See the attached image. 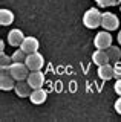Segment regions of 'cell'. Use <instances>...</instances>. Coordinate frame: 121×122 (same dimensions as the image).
<instances>
[{"label":"cell","instance_id":"obj_1","mask_svg":"<svg viewBox=\"0 0 121 122\" xmlns=\"http://www.w3.org/2000/svg\"><path fill=\"white\" fill-rule=\"evenodd\" d=\"M101 18H103V12L97 9V8H90L83 15V25L88 29H97L101 26Z\"/></svg>","mask_w":121,"mask_h":122},{"label":"cell","instance_id":"obj_2","mask_svg":"<svg viewBox=\"0 0 121 122\" xmlns=\"http://www.w3.org/2000/svg\"><path fill=\"white\" fill-rule=\"evenodd\" d=\"M8 70L11 72V75H12L17 81L26 79V78H28V75H29V72H31V70H29V67L26 66V63H16V61L9 66Z\"/></svg>","mask_w":121,"mask_h":122},{"label":"cell","instance_id":"obj_3","mask_svg":"<svg viewBox=\"0 0 121 122\" xmlns=\"http://www.w3.org/2000/svg\"><path fill=\"white\" fill-rule=\"evenodd\" d=\"M16 82H17V79L11 75V72L8 69H2V72H0V89L3 92L14 90Z\"/></svg>","mask_w":121,"mask_h":122},{"label":"cell","instance_id":"obj_4","mask_svg":"<svg viewBox=\"0 0 121 122\" xmlns=\"http://www.w3.org/2000/svg\"><path fill=\"white\" fill-rule=\"evenodd\" d=\"M94 46H95L97 49H107L112 46V35L109 30H101V32H98L95 38H94Z\"/></svg>","mask_w":121,"mask_h":122},{"label":"cell","instance_id":"obj_5","mask_svg":"<svg viewBox=\"0 0 121 122\" xmlns=\"http://www.w3.org/2000/svg\"><path fill=\"white\" fill-rule=\"evenodd\" d=\"M25 63H26V66L29 67V70H41V67H43V64H44V58H43V55L37 51L34 53H28Z\"/></svg>","mask_w":121,"mask_h":122},{"label":"cell","instance_id":"obj_6","mask_svg":"<svg viewBox=\"0 0 121 122\" xmlns=\"http://www.w3.org/2000/svg\"><path fill=\"white\" fill-rule=\"evenodd\" d=\"M101 26H103V29L106 30H116L120 26V20L118 17H116L113 12H103V18H101Z\"/></svg>","mask_w":121,"mask_h":122},{"label":"cell","instance_id":"obj_7","mask_svg":"<svg viewBox=\"0 0 121 122\" xmlns=\"http://www.w3.org/2000/svg\"><path fill=\"white\" fill-rule=\"evenodd\" d=\"M26 81L29 82V86H31L32 89H40L44 84V75H43V72H40V70H31L29 75H28V78H26Z\"/></svg>","mask_w":121,"mask_h":122},{"label":"cell","instance_id":"obj_8","mask_svg":"<svg viewBox=\"0 0 121 122\" xmlns=\"http://www.w3.org/2000/svg\"><path fill=\"white\" fill-rule=\"evenodd\" d=\"M14 92H16V95H17L18 98H29V95H31V92H32V87L29 86L28 81L22 79V81H17L16 82Z\"/></svg>","mask_w":121,"mask_h":122},{"label":"cell","instance_id":"obj_9","mask_svg":"<svg viewBox=\"0 0 121 122\" xmlns=\"http://www.w3.org/2000/svg\"><path fill=\"white\" fill-rule=\"evenodd\" d=\"M20 47L23 49L26 53H34V52L38 51L40 43H38V40H37L35 37H25L23 43L20 44Z\"/></svg>","mask_w":121,"mask_h":122},{"label":"cell","instance_id":"obj_10","mask_svg":"<svg viewBox=\"0 0 121 122\" xmlns=\"http://www.w3.org/2000/svg\"><path fill=\"white\" fill-rule=\"evenodd\" d=\"M23 40H25V35H23V32H22L20 29L9 30V34H8V44L9 46L17 47V46H20L22 43H23Z\"/></svg>","mask_w":121,"mask_h":122},{"label":"cell","instance_id":"obj_11","mask_svg":"<svg viewBox=\"0 0 121 122\" xmlns=\"http://www.w3.org/2000/svg\"><path fill=\"white\" fill-rule=\"evenodd\" d=\"M92 61L97 66H103V64L110 63V58H109V55H107V51H104V49H97V51L92 53Z\"/></svg>","mask_w":121,"mask_h":122},{"label":"cell","instance_id":"obj_12","mask_svg":"<svg viewBox=\"0 0 121 122\" xmlns=\"http://www.w3.org/2000/svg\"><path fill=\"white\" fill-rule=\"evenodd\" d=\"M46 98H48V93L43 90V87H40V89H32L31 95H29L31 102H32V104H35V105L43 104V102L46 101Z\"/></svg>","mask_w":121,"mask_h":122},{"label":"cell","instance_id":"obj_13","mask_svg":"<svg viewBox=\"0 0 121 122\" xmlns=\"http://www.w3.org/2000/svg\"><path fill=\"white\" fill-rule=\"evenodd\" d=\"M98 76H100L103 81H109L113 78V66L110 64H103V66H98Z\"/></svg>","mask_w":121,"mask_h":122},{"label":"cell","instance_id":"obj_14","mask_svg":"<svg viewBox=\"0 0 121 122\" xmlns=\"http://www.w3.org/2000/svg\"><path fill=\"white\" fill-rule=\"evenodd\" d=\"M14 21V14L9 9H0V25L2 26H9Z\"/></svg>","mask_w":121,"mask_h":122},{"label":"cell","instance_id":"obj_15","mask_svg":"<svg viewBox=\"0 0 121 122\" xmlns=\"http://www.w3.org/2000/svg\"><path fill=\"white\" fill-rule=\"evenodd\" d=\"M106 51H107V55H109V58H110L112 63H118L121 60V49L118 46H110V47H107Z\"/></svg>","mask_w":121,"mask_h":122},{"label":"cell","instance_id":"obj_16","mask_svg":"<svg viewBox=\"0 0 121 122\" xmlns=\"http://www.w3.org/2000/svg\"><path fill=\"white\" fill-rule=\"evenodd\" d=\"M11 56H12V61H16V63H25V60H26V56H28V53H26L23 49L20 47V49H17V51L14 52Z\"/></svg>","mask_w":121,"mask_h":122},{"label":"cell","instance_id":"obj_17","mask_svg":"<svg viewBox=\"0 0 121 122\" xmlns=\"http://www.w3.org/2000/svg\"><path fill=\"white\" fill-rule=\"evenodd\" d=\"M12 56L6 55L5 52H2V55H0V67L2 69H9V66L12 64Z\"/></svg>","mask_w":121,"mask_h":122},{"label":"cell","instance_id":"obj_18","mask_svg":"<svg viewBox=\"0 0 121 122\" xmlns=\"http://www.w3.org/2000/svg\"><path fill=\"white\" fill-rule=\"evenodd\" d=\"M95 2L101 8H110V6H116L121 0H95Z\"/></svg>","mask_w":121,"mask_h":122},{"label":"cell","instance_id":"obj_19","mask_svg":"<svg viewBox=\"0 0 121 122\" xmlns=\"http://www.w3.org/2000/svg\"><path fill=\"white\" fill-rule=\"evenodd\" d=\"M113 78H116V79L121 78V61L115 63V66H113Z\"/></svg>","mask_w":121,"mask_h":122},{"label":"cell","instance_id":"obj_20","mask_svg":"<svg viewBox=\"0 0 121 122\" xmlns=\"http://www.w3.org/2000/svg\"><path fill=\"white\" fill-rule=\"evenodd\" d=\"M113 89H115V92L121 96V78L120 79H116L115 81V86H113Z\"/></svg>","mask_w":121,"mask_h":122},{"label":"cell","instance_id":"obj_21","mask_svg":"<svg viewBox=\"0 0 121 122\" xmlns=\"http://www.w3.org/2000/svg\"><path fill=\"white\" fill-rule=\"evenodd\" d=\"M113 107H115V112L118 114H121V96L115 101V105H113Z\"/></svg>","mask_w":121,"mask_h":122},{"label":"cell","instance_id":"obj_22","mask_svg":"<svg viewBox=\"0 0 121 122\" xmlns=\"http://www.w3.org/2000/svg\"><path fill=\"white\" fill-rule=\"evenodd\" d=\"M0 51L5 52V41H0Z\"/></svg>","mask_w":121,"mask_h":122},{"label":"cell","instance_id":"obj_23","mask_svg":"<svg viewBox=\"0 0 121 122\" xmlns=\"http://www.w3.org/2000/svg\"><path fill=\"white\" fill-rule=\"evenodd\" d=\"M118 44L121 46V30H120V32H118Z\"/></svg>","mask_w":121,"mask_h":122},{"label":"cell","instance_id":"obj_24","mask_svg":"<svg viewBox=\"0 0 121 122\" xmlns=\"http://www.w3.org/2000/svg\"><path fill=\"white\" fill-rule=\"evenodd\" d=\"M120 11H121V6H120Z\"/></svg>","mask_w":121,"mask_h":122}]
</instances>
